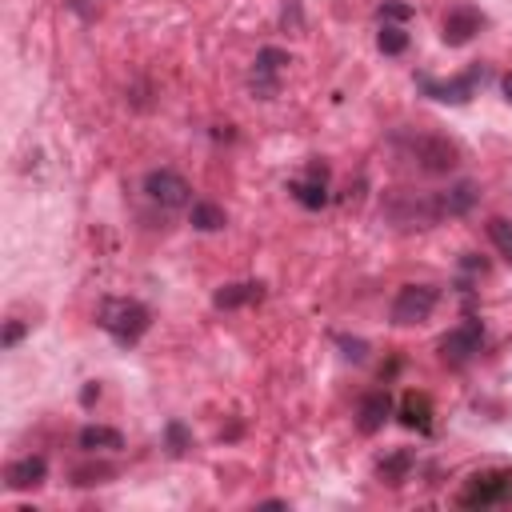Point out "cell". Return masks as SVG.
<instances>
[{
	"mask_svg": "<svg viewBox=\"0 0 512 512\" xmlns=\"http://www.w3.org/2000/svg\"><path fill=\"white\" fill-rule=\"evenodd\" d=\"M288 192H292L304 208H324V204H328V168H324L320 160H312L308 172L288 184Z\"/></svg>",
	"mask_w": 512,
	"mask_h": 512,
	"instance_id": "8fae6325",
	"label": "cell"
},
{
	"mask_svg": "<svg viewBox=\"0 0 512 512\" xmlns=\"http://www.w3.org/2000/svg\"><path fill=\"white\" fill-rule=\"evenodd\" d=\"M336 340H340V344H344V348H348V352H344V356H348V360H364V348H368V344H364V340H348V336H336Z\"/></svg>",
	"mask_w": 512,
	"mask_h": 512,
	"instance_id": "d4e9b609",
	"label": "cell"
},
{
	"mask_svg": "<svg viewBox=\"0 0 512 512\" xmlns=\"http://www.w3.org/2000/svg\"><path fill=\"white\" fill-rule=\"evenodd\" d=\"M44 476H48V460H44V456H20V460H12V464L4 468V484H8L12 492L40 488Z\"/></svg>",
	"mask_w": 512,
	"mask_h": 512,
	"instance_id": "7c38bea8",
	"label": "cell"
},
{
	"mask_svg": "<svg viewBox=\"0 0 512 512\" xmlns=\"http://www.w3.org/2000/svg\"><path fill=\"white\" fill-rule=\"evenodd\" d=\"M480 28H484V16H480V8H472V4H452V8L444 12L440 36H444V44L460 48V44H468V40H472Z\"/></svg>",
	"mask_w": 512,
	"mask_h": 512,
	"instance_id": "30bf717a",
	"label": "cell"
},
{
	"mask_svg": "<svg viewBox=\"0 0 512 512\" xmlns=\"http://www.w3.org/2000/svg\"><path fill=\"white\" fill-rule=\"evenodd\" d=\"M264 296V284L260 280H240V284H224L216 296H212V304L216 308H244V304H256Z\"/></svg>",
	"mask_w": 512,
	"mask_h": 512,
	"instance_id": "9a60e30c",
	"label": "cell"
},
{
	"mask_svg": "<svg viewBox=\"0 0 512 512\" xmlns=\"http://www.w3.org/2000/svg\"><path fill=\"white\" fill-rule=\"evenodd\" d=\"M96 396H100V388H96V384H88V388H84V392H80V400H84V404H92V400H96Z\"/></svg>",
	"mask_w": 512,
	"mask_h": 512,
	"instance_id": "484cf974",
	"label": "cell"
},
{
	"mask_svg": "<svg viewBox=\"0 0 512 512\" xmlns=\"http://www.w3.org/2000/svg\"><path fill=\"white\" fill-rule=\"evenodd\" d=\"M500 84H504V96H508V104H512V72H504V80H500Z\"/></svg>",
	"mask_w": 512,
	"mask_h": 512,
	"instance_id": "4316f807",
	"label": "cell"
},
{
	"mask_svg": "<svg viewBox=\"0 0 512 512\" xmlns=\"http://www.w3.org/2000/svg\"><path fill=\"white\" fill-rule=\"evenodd\" d=\"M392 144L412 168H420L428 176H444L460 164V148L448 136H436V132H396Z\"/></svg>",
	"mask_w": 512,
	"mask_h": 512,
	"instance_id": "6da1fadb",
	"label": "cell"
},
{
	"mask_svg": "<svg viewBox=\"0 0 512 512\" xmlns=\"http://www.w3.org/2000/svg\"><path fill=\"white\" fill-rule=\"evenodd\" d=\"M96 324H100L112 340H120V344H136V340L148 332L152 316H148V308H144L140 300L108 296V300L100 304V312H96Z\"/></svg>",
	"mask_w": 512,
	"mask_h": 512,
	"instance_id": "3957f363",
	"label": "cell"
},
{
	"mask_svg": "<svg viewBox=\"0 0 512 512\" xmlns=\"http://www.w3.org/2000/svg\"><path fill=\"white\" fill-rule=\"evenodd\" d=\"M476 200H480V188H476L472 180H460V184H452V188L440 192V208H444V216H464V212H472Z\"/></svg>",
	"mask_w": 512,
	"mask_h": 512,
	"instance_id": "e0dca14e",
	"label": "cell"
},
{
	"mask_svg": "<svg viewBox=\"0 0 512 512\" xmlns=\"http://www.w3.org/2000/svg\"><path fill=\"white\" fill-rule=\"evenodd\" d=\"M76 444L84 452H116V448H124V436L116 428H108V424H84Z\"/></svg>",
	"mask_w": 512,
	"mask_h": 512,
	"instance_id": "2e32d148",
	"label": "cell"
},
{
	"mask_svg": "<svg viewBox=\"0 0 512 512\" xmlns=\"http://www.w3.org/2000/svg\"><path fill=\"white\" fill-rule=\"evenodd\" d=\"M164 440H168V452H172V456H184V452L192 448V436H188V428H184L180 420H168Z\"/></svg>",
	"mask_w": 512,
	"mask_h": 512,
	"instance_id": "7402d4cb",
	"label": "cell"
},
{
	"mask_svg": "<svg viewBox=\"0 0 512 512\" xmlns=\"http://www.w3.org/2000/svg\"><path fill=\"white\" fill-rule=\"evenodd\" d=\"M480 84H484V64H472L468 72H460V76H452V80L420 76V88H424L432 100H440V104H464V100L476 96Z\"/></svg>",
	"mask_w": 512,
	"mask_h": 512,
	"instance_id": "52a82bcc",
	"label": "cell"
},
{
	"mask_svg": "<svg viewBox=\"0 0 512 512\" xmlns=\"http://www.w3.org/2000/svg\"><path fill=\"white\" fill-rule=\"evenodd\" d=\"M396 416H400V424H404V428L432 432V400H428L424 392H404V396H400Z\"/></svg>",
	"mask_w": 512,
	"mask_h": 512,
	"instance_id": "5bb4252c",
	"label": "cell"
},
{
	"mask_svg": "<svg viewBox=\"0 0 512 512\" xmlns=\"http://www.w3.org/2000/svg\"><path fill=\"white\" fill-rule=\"evenodd\" d=\"M488 240H492V244H496V252L512 264V220L492 216V220H488Z\"/></svg>",
	"mask_w": 512,
	"mask_h": 512,
	"instance_id": "ffe728a7",
	"label": "cell"
},
{
	"mask_svg": "<svg viewBox=\"0 0 512 512\" xmlns=\"http://www.w3.org/2000/svg\"><path fill=\"white\" fill-rule=\"evenodd\" d=\"M376 48H380L384 56H400V52L408 48V32H404V28H396V24H384V28H380V36H376Z\"/></svg>",
	"mask_w": 512,
	"mask_h": 512,
	"instance_id": "44dd1931",
	"label": "cell"
},
{
	"mask_svg": "<svg viewBox=\"0 0 512 512\" xmlns=\"http://www.w3.org/2000/svg\"><path fill=\"white\" fill-rule=\"evenodd\" d=\"M388 416H392V396H388V392H368V396L360 400V408H356V428H360L364 436H372V432L384 428Z\"/></svg>",
	"mask_w": 512,
	"mask_h": 512,
	"instance_id": "4fadbf2b",
	"label": "cell"
},
{
	"mask_svg": "<svg viewBox=\"0 0 512 512\" xmlns=\"http://www.w3.org/2000/svg\"><path fill=\"white\" fill-rule=\"evenodd\" d=\"M188 220H192V228H196V232H220V228L228 224L224 208H220V204H212V200H192Z\"/></svg>",
	"mask_w": 512,
	"mask_h": 512,
	"instance_id": "d6986e66",
	"label": "cell"
},
{
	"mask_svg": "<svg viewBox=\"0 0 512 512\" xmlns=\"http://www.w3.org/2000/svg\"><path fill=\"white\" fill-rule=\"evenodd\" d=\"M436 300H440V288H432V284H404L396 292V300H392V324H420V320H428Z\"/></svg>",
	"mask_w": 512,
	"mask_h": 512,
	"instance_id": "8992f818",
	"label": "cell"
},
{
	"mask_svg": "<svg viewBox=\"0 0 512 512\" xmlns=\"http://www.w3.org/2000/svg\"><path fill=\"white\" fill-rule=\"evenodd\" d=\"M20 336H24V324H20V320H8V324H4V348H16Z\"/></svg>",
	"mask_w": 512,
	"mask_h": 512,
	"instance_id": "cb8c5ba5",
	"label": "cell"
},
{
	"mask_svg": "<svg viewBox=\"0 0 512 512\" xmlns=\"http://www.w3.org/2000/svg\"><path fill=\"white\" fill-rule=\"evenodd\" d=\"M380 16H384V20H408V16H412V8H408V4L388 0V4H380Z\"/></svg>",
	"mask_w": 512,
	"mask_h": 512,
	"instance_id": "603a6c76",
	"label": "cell"
},
{
	"mask_svg": "<svg viewBox=\"0 0 512 512\" xmlns=\"http://www.w3.org/2000/svg\"><path fill=\"white\" fill-rule=\"evenodd\" d=\"M504 500H512V472H504V468L476 472L460 492L464 508H492V504H504Z\"/></svg>",
	"mask_w": 512,
	"mask_h": 512,
	"instance_id": "277c9868",
	"label": "cell"
},
{
	"mask_svg": "<svg viewBox=\"0 0 512 512\" xmlns=\"http://www.w3.org/2000/svg\"><path fill=\"white\" fill-rule=\"evenodd\" d=\"M144 196L172 212V208H184L192 200V184L180 172H172V168H152L144 176Z\"/></svg>",
	"mask_w": 512,
	"mask_h": 512,
	"instance_id": "5b68a950",
	"label": "cell"
},
{
	"mask_svg": "<svg viewBox=\"0 0 512 512\" xmlns=\"http://www.w3.org/2000/svg\"><path fill=\"white\" fill-rule=\"evenodd\" d=\"M384 220L396 224V228H432L444 220V208H440V192H388L384 204H380Z\"/></svg>",
	"mask_w": 512,
	"mask_h": 512,
	"instance_id": "7a4b0ae2",
	"label": "cell"
},
{
	"mask_svg": "<svg viewBox=\"0 0 512 512\" xmlns=\"http://www.w3.org/2000/svg\"><path fill=\"white\" fill-rule=\"evenodd\" d=\"M484 344V324L480 320H464L460 328H452L444 340H440V356L444 364H468Z\"/></svg>",
	"mask_w": 512,
	"mask_h": 512,
	"instance_id": "9c48e42d",
	"label": "cell"
},
{
	"mask_svg": "<svg viewBox=\"0 0 512 512\" xmlns=\"http://www.w3.org/2000/svg\"><path fill=\"white\" fill-rule=\"evenodd\" d=\"M284 64H288V52H284V48H272V44H268V48L256 52V64H252L248 84H252V92H256L260 100H272V96H276Z\"/></svg>",
	"mask_w": 512,
	"mask_h": 512,
	"instance_id": "ba28073f",
	"label": "cell"
},
{
	"mask_svg": "<svg viewBox=\"0 0 512 512\" xmlns=\"http://www.w3.org/2000/svg\"><path fill=\"white\" fill-rule=\"evenodd\" d=\"M412 464H416V456L408 452V448H396V452H388L380 464H376V476L384 480V484H404L408 480V472H412Z\"/></svg>",
	"mask_w": 512,
	"mask_h": 512,
	"instance_id": "ac0fdd59",
	"label": "cell"
}]
</instances>
